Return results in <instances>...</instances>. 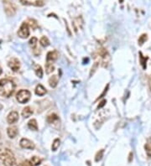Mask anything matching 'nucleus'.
<instances>
[{"label":"nucleus","mask_w":151,"mask_h":166,"mask_svg":"<svg viewBox=\"0 0 151 166\" xmlns=\"http://www.w3.org/2000/svg\"><path fill=\"white\" fill-rule=\"evenodd\" d=\"M15 90V84L8 79L0 80V96L9 97Z\"/></svg>","instance_id":"obj_1"},{"label":"nucleus","mask_w":151,"mask_h":166,"mask_svg":"<svg viewBox=\"0 0 151 166\" xmlns=\"http://www.w3.org/2000/svg\"><path fill=\"white\" fill-rule=\"evenodd\" d=\"M0 159L2 163L6 166H13L15 164V158L14 154L8 149L0 153Z\"/></svg>","instance_id":"obj_2"},{"label":"nucleus","mask_w":151,"mask_h":166,"mask_svg":"<svg viewBox=\"0 0 151 166\" xmlns=\"http://www.w3.org/2000/svg\"><path fill=\"white\" fill-rule=\"evenodd\" d=\"M30 97H31V93L28 90H20L16 95L17 101L22 104L28 102L29 100L30 99Z\"/></svg>","instance_id":"obj_3"},{"label":"nucleus","mask_w":151,"mask_h":166,"mask_svg":"<svg viewBox=\"0 0 151 166\" xmlns=\"http://www.w3.org/2000/svg\"><path fill=\"white\" fill-rule=\"evenodd\" d=\"M3 5H4V10L5 13L8 14V16H13L16 13V8L14 4L10 1V0H4L3 1Z\"/></svg>","instance_id":"obj_4"},{"label":"nucleus","mask_w":151,"mask_h":166,"mask_svg":"<svg viewBox=\"0 0 151 166\" xmlns=\"http://www.w3.org/2000/svg\"><path fill=\"white\" fill-rule=\"evenodd\" d=\"M18 35L22 39H26L30 36V29H29V25L27 23L24 22L21 25L18 31Z\"/></svg>","instance_id":"obj_5"},{"label":"nucleus","mask_w":151,"mask_h":166,"mask_svg":"<svg viewBox=\"0 0 151 166\" xmlns=\"http://www.w3.org/2000/svg\"><path fill=\"white\" fill-rule=\"evenodd\" d=\"M20 146L23 148V149H27V150H34L35 148V145L33 142L30 141V139H22L20 140L19 143Z\"/></svg>","instance_id":"obj_6"},{"label":"nucleus","mask_w":151,"mask_h":166,"mask_svg":"<svg viewBox=\"0 0 151 166\" xmlns=\"http://www.w3.org/2000/svg\"><path fill=\"white\" fill-rule=\"evenodd\" d=\"M8 67L13 71H18L20 68V63L19 60L16 58L11 59L8 61Z\"/></svg>","instance_id":"obj_7"},{"label":"nucleus","mask_w":151,"mask_h":166,"mask_svg":"<svg viewBox=\"0 0 151 166\" xmlns=\"http://www.w3.org/2000/svg\"><path fill=\"white\" fill-rule=\"evenodd\" d=\"M18 120H19V113L17 112H15V111L11 112L8 114V117H7V121H8V123L9 124L16 123Z\"/></svg>","instance_id":"obj_8"},{"label":"nucleus","mask_w":151,"mask_h":166,"mask_svg":"<svg viewBox=\"0 0 151 166\" xmlns=\"http://www.w3.org/2000/svg\"><path fill=\"white\" fill-rule=\"evenodd\" d=\"M58 58V52L54 50V51H50L47 54V56H46V62H49V63H52L54 62L55 60H56Z\"/></svg>","instance_id":"obj_9"},{"label":"nucleus","mask_w":151,"mask_h":166,"mask_svg":"<svg viewBox=\"0 0 151 166\" xmlns=\"http://www.w3.org/2000/svg\"><path fill=\"white\" fill-rule=\"evenodd\" d=\"M83 25L84 22L82 17H78V18L75 19H74V22H73V26H74V29H75L76 32L79 29H82Z\"/></svg>","instance_id":"obj_10"},{"label":"nucleus","mask_w":151,"mask_h":166,"mask_svg":"<svg viewBox=\"0 0 151 166\" xmlns=\"http://www.w3.org/2000/svg\"><path fill=\"white\" fill-rule=\"evenodd\" d=\"M7 133H8V137L10 139H14V138L16 137V135L18 134V128L16 127H9V128H8Z\"/></svg>","instance_id":"obj_11"},{"label":"nucleus","mask_w":151,"mask_h":166,"mask_svg":"<svg viewBox=\"0 0 151 166\" xmlns=\"http://www.w3.org/2000/svg\"><path fill=\"white\" fill-rule=\"evenodd\" d=\"M32 114H33V110L31 109L30 107H26V108H24L23 111H22V116L25 117V118L30 117Z\"/></svg>","instance_id":"obj_12"},{"label":"nucleus","mask_w":151,"mask_h":166,"mask_svg":"<svg viewBox=\"0 0 151 166\" xmlns=\"http://www.w3.org/2000/svg\"><path fill=\"white\" fill-rule=\"evenodd\" d=\"M46 93V90L45 88L42 86V85H38L35 88V94L38 96H44Z\"/></svg>","instance_id":"obj_13"},{"label":"nucleus","mask_w":151,"mask_h":166,"mask_svg":"<svg viewBox=\"0 0 151 166\" xmlns=\"http://www.w3.org/2000/svg\"><path fill=\"white\" fill-rule=\"evenodd\" d=\"M28 127L30 129H31L33 131H38V124H37V121L35 119L30 120V122L28 123Z\"/></svg>","instance_id":"obj_14"},{"label":"nucleus","mask_w":151,"mask_h":166,"mask_svg":"<svg viewBox=\"0 0 151 166\" xmlns=\"http://www.w3.org/2000/svg\"><path fill=\"white\" fill-rule=\"evenodd\" d=\"M20 2L24 5H34V6H42V5H44V3L42 1H36L34 3H31V2H28L26 0H20Z\"/></svg>","instance_id":"obj_15"},{"label":"nucleus","mask_w":151,"mask_h":166,"mask_svg":"<svg viewBox=\"0 0 151 166\" xmlns=\"http://www.w3.org/2000/svg\"><path fill=\"white\" fill-rule=\"evenodd\" d=\"M58 84V77L57 75H53L51 76L50 79H49V85H50L51 87L55 88Z\"/></svg>","instance_id":"obj_16"},{"label":"nucleus","mask_w":151,"mask_h":166,"mask_svg":"<svg viewBox=\"0 0 151 166\" xmlns=\"http://www.w3.org/2000/svg\"><path fill=\"white\" fill-rule=\"evenodd\" d=\"M34 72L36 75L40 78H42L43 76V70H42L41 67L40 65H34Z\"/></svg>","instance_id":"obj_17"},{"label":"nucleus","mask_w":151,"mask_h":166,"mask_svg":"<svg viewBox=\"0 0 151 166\" xmlns=\"http://www.w3.org/2000/svg\"><path fill=\"white\" fill-rule=\"evenodd\" d=\"M147 60H148V57H144V56H143L142 53L139 52V61H140V64H141V66H142L143 70H145L146 67H147V65H146Z\"/></svg>","instance_id":"obj_18"},{"label":"nucleus","mask_w":151,"mask_h":166,"mask_svg":"<svg viewBox=\"0 0 151 166\" xmlns=\"http://www.w3.org/2000/svg\"><path fill=\"white\" fill-rule=\"evenodd\" d=\"M58 119V116H57L56 114H55V113H52V114H50V115L47 117V122H48L49 123H55L56 121H57Z\"/></svg>","instance_id":"obj_19"},{"label":"nucleus","mask_w":151,"mask_h":166,"mask_svg":"<svg viewBox=\"0 0 151 166\" xmlns=\"http://www.w3.org/2000/svg\"><path fill=\"white\" fill-rule=\"evenodd\" d=\"M30 162L34 166H38L41 164V159L37 156H33L30 159Z\"/></svg>","instance_id":"obj_20"},{"label":"nucleus","mask_w":151,"mask_h":166,"mask_svg":"<svg viewBox=\"0 0 151 166\" xmlns=\"http://www.w3.org/2000/svg\"><path fill=\"white\" fill-rule=\"evenodd\" d=\"M40 43L43 47H47L50 45V40H48V38L46 36H43L40 40Z\"/></svg>","instance_id":"obj_21"},{"label":"nucleus","mask_w":151,"mask_h":166,"mask_svg":"<svg viewBox=\"0 0 151 166\" xmlns=\"http://www.w3.org/2000/svg\"><path fill=\"white\" fill-rule=\"evenodd\" d=\"M54 69H55V67L52 65V63L46 62V65H45V72H46L47 74H50L52 71H54Z\"/></svg>","instance_id":"obj_22"},{"label":"nucleus","mask_w":151,"mask_h":166,"mask_svg":"<svg viewBox=\"0 0 151 166\" xmlns=\"http://www.w3.org/2000/svg\"><path fill=\"white\" fill-rule=\"evenodd\" d=\"M28 22L29 23H27L28 25H30L33 29H37L38 28V24H37V22L34 20V19H30L29 20H28Z\"/></svg>","instance_id":"obj_23"},{"label":"nucleus","mask_w":151,"mask_h":166,"mask_svg":"<svg viewBox=\"0 0 151 166\" xmlns=\"http://www.w3.org/2000/svg\"><path fill=\"white\" fill-rule=\"evenodd\" d=\"M103 153H104V150H99V151L97 153V154H96V156H95V160H96V162H99L101 159L102 158Z\"/></svg>","instance_id":"obj_24"},{"label":"nucleus","mask_w":151,"mask_h":166,"mask_svg":"<svg viewBox=\"0 0 151 166\" xmlns=\"http://www.w3.org/2000/svg\"><path fill=\"white\" fill-rule=\"evenodd\" d=\"M147 40H148L147 34H143L142 35L139 37V45H142Z\"/></svg>","instance_id":"obj_25"},{"label":"nucleus","mask_w":151,"mask_h":166,"mask_svg":"<svg viewBox=\"0 0 151 166\" xmlns=\"http://www.w3.org/2000/svg\"><path fill=\"white\" fill-rule=\"evenodd\" d=\"M59 146H60V139H55L54 142H53L51 149H52L53 151H56V150L59 148Z\"/></svg>","instance_id":"obj_26"},{"label":"nucleus","mask_w":151,"mask_h":166,"mask_svg":"<svg viewBox=\"0 0 151 166\" xmlns=\"http://www.w3.org/2000/svg\"><path fill=\"white\" fill-rule=\"evenodd\" d=\"M37 41H38V40H37V38H35V37H32V39H30V40L29 42V44H30V45L32 47V49L36 48Z\"/></svg>","instance_id":"obj_27"},{"label":"nucleus","mask_w":151,"mask_h":166,"mask_svg":"<svg viewBox=\"0 0 151 166\" xmlns=\"http://www.w3.org/2000/svg\"><path fill=\"white\" fill-rule=\"evenodd\" d=\"M144 148H145V151H146V153H147L148 156H149V157H151V143H146V144H145V146H144Z\"/></svg>","instance_id":"obj_28"},{"label":"nucleus","mask_w":151,"mask_h":166,"mask_svg":"<svg viewBox=\"0 0 151 166\" xmlns=\"http://www.w3.org/2000/svg\"><path fill=\"white\" fill-rule=\"evenodd\" d=\"M20 166H34V165L31 164L30 161H29V160H25V161H24V162L20 165Z\"/></svg>","instance_id":"obj_29"},{"label":"nucleus","mask_w":151,"mask_h":166,"mask_svg":"<svg viewBox=\"0 0 151 166\" xmlns=\"http://www.w3.org/2000/svg\"><path fill=\"white\" fill-rule=\"evenodd\" d=\"M106 102H107V101H106V100H105V99L102 100V102H100V104L98 105V107H97V108H102V107H103V106H104V105L106 104Z\"/></svg>","instance_id":"obj_30"},{"label":"nucleus","mask_w":151,"mask_h":166,"mask_svg":"<svg viewBox=\"0 0 151 166\" xmlns=\"http://www.w3.org/2000/svg\"><path fill=\"white\" fill-rule=\"evenodd\" d=\"M149 83H150V90H151V76H150V81H149Z\"/></svg>","instance_id":"obj_31"},{"label":"nucleus","mask_w":151,"mask_h":166,"mask_svg":"<svg viewBox=\"0 0 151 166\" xmlns=\"http://www.w3.org/2000/svg\"><path fill=\"white\" fill-rule=\"evenodd\" d=\"M3 73V70H2V68H1V67H0V75Z\"/></svg>","instance_id":"obj_32"},{"label":"nucleus","mask_w":151,"mask_h":166,"mask_svg":"<svg viewBox=\"0 0 151 166\" xmlns=\"http://www.w3.org/2000/svg\"><path fill=\"white\" fill-rule=\"evenodd\" d=\"M0 166H6V165H3V163H1V164H0Z\"/></svg>","instance_id":"obj_33"},{"label":"nucleus","mask_w":151,"mask_h":166,"mask_svg":"<svg viewBox=\"0 0 151 166\" xmlns=\"http://www.w3.org/2000/svg\"><path fill=\"white\" fill-rule=\"evenodd\" d=\"M0 139H1V133H0Z\"/></svg>","instance_id":"obj_34"}]
</instances>
